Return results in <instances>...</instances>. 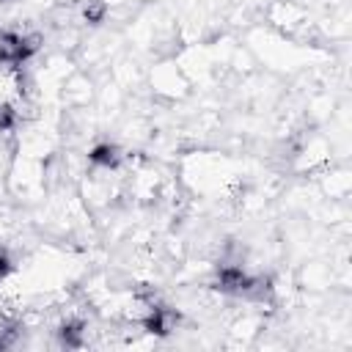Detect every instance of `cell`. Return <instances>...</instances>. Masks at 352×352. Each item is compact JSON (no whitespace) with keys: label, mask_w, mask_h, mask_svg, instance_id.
<instances>
[{"label":"cell","mask_w":352,"mask_h":352,"mask_svg":"<svg viewBox=\"0 0 352 352\" xmlns=\"http://www.w3.org/2000/svg\"><path fill=\"white\" fill-rule=\"evenodd\" d=\"M14 121H16L14 107H11V104H0V132L11 129V126H14Z\"/></svg>","instance_id":"obj_3"},{"label":"cell","mask_w":352,"mask_h":352,"mask_svg":"<svg viewBox=\"0 0 352 352\" xmlns=\"http://www.w3.org/2000/svg\"><path fill=\"white\" fill-rule=\"evenodd\" d=\"M6 272H8V258H6L3 253H0V278H3Z\"/></svg>","instance_id":"obj_5"},{"label":"cell","mask_w":352,"mask_h":352,"mask_svg":"<svg viewBox=\"0 0 352 352\" xmlns=\"http://www.w3.org/2000/svg\"><path fill=\"white\" fill-rule=\"evenodd\" d=\"M118 160H121V154H118V148H116V146H110V143L96 146V148L91 151V162H94V165L116 168V165H118Z\"/></svg>","instance_id":"obj_1"},{"label":"cell","mask_w":352,"mask_h":352,"mask_svg":"<svg viewBox=\"0 0 352 352\" xmlns=\"http://www.w3.org/2000/svg\"><path fill=\"white\" fill-rule=\"evenodd\" d=\"M102 16H104V3H94V6L85 8V19L88 22H99Z\"/></svg>","instance_id":"obj_4"},{"label":"cell","mask_w":352,"mask_h":352,"mask_svg":"<svg viewBox=\"0 0 352 352\" xmlns=\"http://www.w3.org/2000/svg\"><path fill=\"white\" fill-rule=\"evenodd\" d=\"M60 338H63V344H69V346H80V344H82V324H80V322L63 324V327H60Z\"/></svg>","instance_id":"obj_2"}]
</instances>
